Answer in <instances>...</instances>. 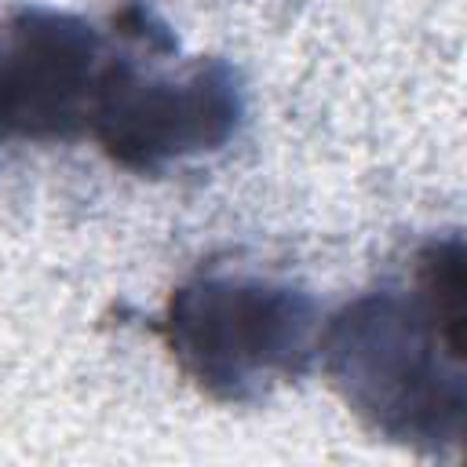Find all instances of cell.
Wrapping results in <instances>:
<instances>
[{"instance_id":"6da1fadb","label":"cell","mask_w":467,"mask_h":467,"mask_svg":"<svg viewBox=\"0 0 467 467\" xmlns=\"http://www.w3.org/2000/svg\"><path fill=\"white\" fill-rule=\"evenodd\" d=\"M463 234L423 237L401 274L321 317L317 365L383 441L456 456L467 420Z\"/></svg>"},{"instance_id":"7a4b0ae2","label":"cell","mask_w":467,"mask_h":467,"mask_svg":"<svg viewBox=\"0 0 467 467\" xmlns=\"http://www.w3.org/2000/svg\"><path fill=\"white\" fill-rule=\"evenodd\" d=\"M321 317L303 285L204 266L171 288L153 332L204 398L255 405L317 365Z\"/></svg>"},{"instance_id":"3957f363","label":"cell","mask_w":467,"mask_h":467,"mask_svg":"<svg viewBox=\"0 0 467 467\" xmlns=\"http://www.w3.org/2000/svg\"><path fill=\"white\" fill-rule=\"evenodd\" d=\"M175 47L117 51L91 139L124 171L164 175L168 168L223 150L244 124V84L234 62L201 55L164 69Z\"/></svg>"},{"instance_id":"277c9868","label":"cell","mask_w":467,"mask_h":467,"mask_svg":"<svg viewBox=\"0 0 467 467\" xmlns=\"http://www.w3.org/2000/svg\"><path fill=\"white\" fill-rule=\"evenodd\" d=\"M117 47L77 11L22 4L0 18V146L91 139Z\"/></svg>"}]
</instances>
